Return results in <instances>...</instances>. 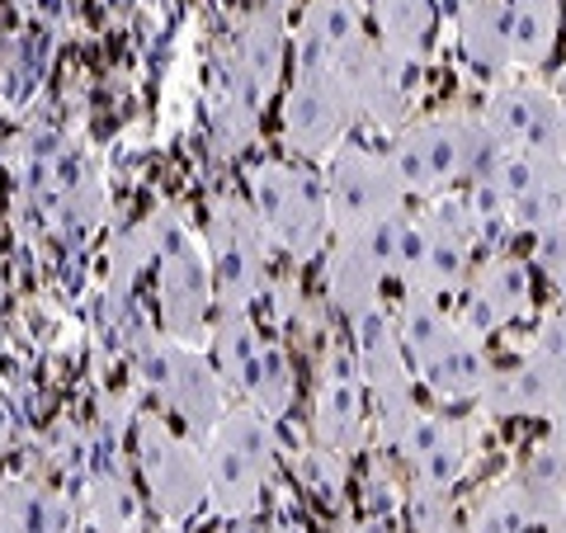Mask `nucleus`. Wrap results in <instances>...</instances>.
<instances>
[{
    "label": "nucleus",
    "mask_w": 566,
    "mask_h": 533,
    "mask_svg": "<svg viewBox=\"0 0 566 533\" xmlns=\"http://www.w3.org/2000/svg\"><path fill=\"white\" fill-rule=\"evenodd\" d=\"M322 180H326V208H331V237L359 232V227L387 222L411 208L392 161H387V147L378 151L349 137L340 151H331L322 161Z\"/></svg>",
    "instance_id": "nucleus-13"
},
{
    "label": "nucleus",
    "mask_w": 566,
    "mask_h": 533,
    "mask_svg": "<svg viewBox=\"0 0 566 533\" xmlns=\"http://www.w3.org/2000/svg\"><path fill=\"white\" fill-rule=\"evenodd\" d=\"M359 0H303L293 24V62L289 71H335L354 48L368 39Z\"/></svg>",
    "instance_id": "nucleus-21"
},
{
    "label": "nucleus",
    "mask_w": 566,
    "mask_h": 533,
    "mask_svg": "<svg viewBox=\"0 0 566 533\" xmlns=\"http://www.w3.org/2000/svg\"><path fill=\"white\" fill-rule=\"evenodd\" d=\"M312 435L331 458H345L368 435V387L359 378L349 345H335L316 378V406H312Z\"/></svg>",
    "instance_id": "nucleus-19"
},
{
    "label": "nucleus",
    "mask_w": 566,
    "mask_h": 533,
    "mask_svg": "<svg viewBox=\"0 0 566 533\" xmlns=\"http://www.w3.org/2000/svg\"><path fill=\"white\" fill-rule=\"evenodd\" d=\"M208 359L218 368L222 387L232 397H245L255 383V368H260V354H264V335L260 326L251 322V312L241 307H218L212 312V326H208Z\"/></svg>",
    "instance_id": "nucleus-23"
},
{
    "label": "nucleus",
    "mask_w": 566,
    "mask_h": 533,
    "mask_svg": "<svg viewBox=\"0 0 566 533\" xmlns=\"http://www.w3.org/2000/svg\"><path fill=\"white\" fill-rule=\"evenodd\" d=\"M71 514L62 495L29 482H6L0 487V533H66Z\"/></svg>",
    "instance_id": "nucleus-26"
},
{
    "label": "nucleus",
    "mask_w": 566,
    "mask_h": 533,
    "mask_svg": "<svg viewBox=\"0 0 566 533\" xmlns=\"http://www.w3.org/2000/svg\"><path fill=\"white\" fill-rule=\"evenodd\" d=\"M547 533H566V514H562V520H553V524H547Z\"/></svg>",
    "instance_id": "nucleus-32"
},
{
    "label": "nucleus",
    "mask_w": 566,
    "mask_h": 533,
    "mask_svg": "<svg viewBox=\"0 0 566 533\" xmlns=\"http://www.w3.org/2000/svg\"><path fill=\"white\" fill-rule=\"evenodd\" d=\"M208 468V514L218 520H251L260 510L270 477L279 463L274 420L255 406H227V416L212 425V435L199 443Z\"/></svg>",
    "instance_id": "nucleus-4"
},
{
    "label": "nucleus",
    "mask_w": 566,
    "mask_h": 533,
    "mask_svg": "<svg viewBox=\"0 0 566 533\" xmlns=\"http://www.w3.org/2000/svg\"><path fill=\"white\" fill-rule=\"evenodd\" d=\"M161 533H185V524H166V529H161Z\"/></svg>",
    "instance_id": "nucleus-33"
},
{
    "label": "nucleus",
    "mask_w": 566,
    "mask_h": 533,
    "mask_svg": "<svg viewBox=\"0 0 566 533\" xmlns=\"http://www.w3.org/2000/svg\"><path fill=\"white\" fill-rule=\"evenodd\" d=\"M203 255L212 270V297L218 307H241L251 312V302L264 293V279H270V241H264L255 212L245 199H222L208 203V227H203Z\"/></svg>",
    "instance_id": "nucleus-11"
},
{
    "label": "nucleus",
    "mask_w": 566,
    "mask_h": 533,
    "mask_svg": "<svg viewBox=\"0 0 566 533\" xmlns=\"http://www.w3.org/2000/svg\"><path fill=\"white\" fill-rule=\"evenodd\" d=\"M293 62V29L289 14H274L264 6H251L232 24V39H227V71L241 76L251 91L270 104L283 91V76H289Z\"/></svg>",
    "instance_id": "nucleus-20"
},
{
    "label": "nucleus",
    "mask_w": 566,
    "mask_h": 533,
    "mask_svg": "<svg viewBox=\"0 0 566 533\" xmlns=\"http://www.w3.org/2000/svg\"><path fill=\"white\" fill-rule=\"evenodd\" d=\"M91 520L99 533H137V501L123 468L114 463L91 468Z\"/></svg>",
    "instance_id": "nucleus-28"
},
{
    "label": "nucleus",
    "mask_w": 566,
    "mask_h": 533,
    "mask_svg": "<svg viewBox=\"0 0 566 533\" xmlns=\"http://www.w3.org/2000/svg\"><path fill=\"white\" fill-rule=\"evenodd\" d=\"M562 39V0H505V62L510 76H534Z\"/></svg>",
    "instance_id": "nucleus-24"
},
{
    "label": "nucleus",
    "mask_w": 566,
    "mask_h": 533,
    "mask_svg": "<svg viewBox=\"0 0 566 533\" xmlns=\"http://www.w3.org/2000/svg\"><path fill=\"white\" fill-rule=\"evenodd\" d=\"M354 123H359V104L340 71H289L279 100V142L293 161L322 166L349 142Z\"/></svg>",
    "instance_id": "nucleus-10"
},
{
    "label": "nucleus",
    "mask_w": 566,
    "mask_h": 533,
    "mask_svg": "<svg viewBox=\"0 0 566 533\" xmlns=\"http://www.w3.org/2000/svg\"><path fill=\"white\" fill-rule=\"evenodd\" d=\"M495 151L491 133L482 128L476 109H444L406 118L387 142V161H392L406 199H444L463 189Z\"/></svg>",
    "instance_id": "nucleus-1"
},
{
    "label": "nucleus",
    "mask_w": 566,
    "mask_h": 533,
    "mask_svg": "<svg viewBox=\"0 0 566 533\" xmlns=\"http://www.w3.org/2000/svg\"><path fill=\"white\" fill-rule=\"evenodd\" d=\"M482 128L491 133L495 147H520V151H562L566 156V128L562 109L547 81L534 76H501L486 85L482 100Z\"/></svg>",
    "instance_id": "nucleus-16"
},
{
    "label": "nucleus",
    "mask_w": 566,
    "mask_h": 533,
    "mask_svg": "<svg viewBox=\"0 0 566 533\" xmlns=\"http://www.w3.org/2000/svg\"><path fill=\"white\" fill-rule=\"evenodd\" d=\"M133 468L137 482L161 524H189L193 514L208 510V468L203 449L185 430L161 416L142 411L133 425Z\"/></svg>",
    "instance_id": "nucleus-7"
},
{
    "label": "nucleus",
    "mask_w": 566,
    "mask_h": 533,
    "mask_svg": "<svg viewBox=\"0 0 566 533\" xmlns=\"http://www.w3.org/2000/svg\"><path fill=\"white\" fill-rule=\"evenodd\" d=\"M251 6H264V10H274V14H293L303 0H251Z\"/></svg>",
    "instance_id": "nucleus-30"
},
{
    "label": "nucleus",
    "mask_w": 566,
    "mask_h": 533,
    "mask_svg": "<svg viewBox=\"0 0 566 533\" xmlns=\"http://www.w3.org/2000/svg\"><path fill=\"white\" fill-rule=\"evenodd\" d=\"M245 203H251L270 251L283 260L312 264L331 245V208H326L322 166L293 161V156L260 161L251 170V180H245Z\"/></svg>",
    "instance_id": "nucleus-2"
},
{
    "label": "nucleus",
    "mask_w": 566,
    "mask_h": 533,
    "mask_svg": "<svg viewBox=\"0 0 566 533\" xmlns=\"http://www.w3.org/2000/svg\"><path fill=\"white\" fill-rule=\"evenodd\" d=\"M212 312H218V297H212V270H208L203 241L180 218H170L166 241L156 251V316H161V335L185 345H203Z\"/></svg>",
    "instance_id": "nucleus-14"
},
{
    "label": "nucleus",
    "mask_w": 566,
    "mask_h": 533,
    "mask_svg": "<svg viewBox=\"0 0 566 533\" xmlns=\"http://www.w3.org/2000/svg\"><path fill=\"white\" fill-rule=\"evenodd\" d=\"M349 354L359 364V378L368 387V401L378 406L382 416V430L392 439L406 420L416 411V373L411 359H406V345H401V331H397V312L378 302L359 316H349Z\"/></svg>",
    "instance_id": "nucleus-15"
},
{
    "label": "nucleus",
    "mask_w": 566,
    "mask_h": 533,
    "mask_svg": "<svg viewBox=\"0 0 566 533\" xmlns=\"http://www.w3.org/2000/svg\"><path fill=\"white\" fill-rule=\"evenodd\" d=\"M133 364H137V383L156 401V411L175 430H185L193 443H203L212 435V425L232 406V393L222 387L203 345H185V341H170V335H147L133 349Z\"/></svg>",
    "instance_id": "nucleus-6"
},
{
    "label": "nucleus",
    "mask_w": 566,
    "mask_h": 533,
    "mask_svg": "<svg viewBox=\"0 0 566 533\" xmlns=\"http://www.w3.org/2000/svg\"><path fill=\"white\" fill-rule=\"evenodd\" d=\"M374 39L406 66H424L439 48V14L444 0H364Z\"/></svg>",
    "instance_id": "nucleus-22"
},
{
    "label": "nucleus",
    "mask_w": 566,
    "mask_h": 533,
    "mask_svg": "<svg viewBox=\"0 0 566 533\" xmlns=\"http://www.w3.org/2000/svg\"><path fill=\"white\" fill-rule=\"evenodd\" d=\"M293 397H297V378H293V359L289 349H283L279 341H264V354H260V368H255V383L251 393H245L241 401L255 406L260 416H270L274 425L293 411Z\"/></svg>",
    "instance_id": "nucleus-27"
},
{
    "label": "nucleus",
    "mask_w": 566,
    "mask_h": 533,
    "mask_svg": "<svg viewBox=\"0 0 566 533\" xmlns=\"http://www.w3.org/2000/svg\"><path fill=\"white\" fill-rule=\"evenodd\" d=\"M528 312H534V274H528V260L510 251H486V260H476L468 289L453 302V316L482 345L524 322Z\"/></svg>",
    "instance_id": "nucleus-17"
},
{
    "label": "nucleus",
    "mask_w": 566,
    "mask_h": 533,
    "mask_svg": "<svg viewBox=\"0 0 566 533\" xmlns=\"http://www.w3.org/2000/svg\"><path fill=\"white\" fill-rule=\"evenodd\" d=\"M387 443H397V453H406L416 491L453 495L463 487V477L472 472V430L458 416L420 411L416 406L411 420H406Z\"/></svg>",
    "instance_id": "nucleus-18"
},
{
    "label": "nucleus",
    "mask_w": 566,
    "mask_h": 533,
    "mask_svg": "<svg viewBox=\"0 0 566 533\" xmlns=\"http://www.w3.org/2000/svg\"><path fill=\"white\" fill-rule=\"evenodd\" d=\"M476 175L495 189L515 237H538L547 227L566 222V156L562 151L495 147Z\"/></svg>",
    "instance_id": "nucleus-12"
},
{
    "label": "nucleus",
    "mask_w": 566,
    "mask_h": 533,
    "mask_svg": "<svg viewBox=\"0 0 566 533\" xmlns=\"http://www.w3.org/2000/svg\"><path fill=\"white\" fill-rule=\"evenodd\" d=\"M476 406L491 420L505 416L553 420L566 411V307H553L543 316L515 364L491 368Z\"/></svg>",
    "instance_id": "nucleus-8"
},
{
    "label": "nucleus",
    "mask_w": 566,
    "mask_h": 533,
    "mask_svg": "<svg viewBox=\"0 0 566 533\" xmlns=\"http://www.w3.org/2000/svg\"><path fill=\"white\" fill-rule=\"evenodd\" d=\"M406 222H411V208L397 212V218H387V222L359 227V232H335L331 245L322 251L326 297L335 302V312H340L345 322L368 312V307H378V302H387V289L397 283Z\"/></svg>",
    "instance_id": "nucleus-9"
},
{
    "label": "nucleus",
    "mask_w": 566,
    "mask_h": 533,
    "mask_svg": "<svg viewBox=\"0 0 566 533\" xmlns=\"http://www.w3.org/2000/svg\"><path fill=\"white\" fill-rule=\"evenodd\" d=\"M397 331L406 345V359L420 387H430L439 401H476L491 378L486 345L458 322L444 302H397Z\"/></svg>",
    "instance_id": "nucleus-5"
},
{
    "label": "nucleus",
    "mask_w": 566,
    "mask_h": 533,
    "mask_svg": "<svg viewBox=\"0 0 566 533\" xmlns=\"http://www.w3.org/2000/svg\"><path fill=\"white\" fill-rule=\"evenodd\" d=\"M547 283H553V293H557V307H566V270H562V274H553Z\"/></svg>",
    "instance_id": "nucleus-31"
},
{
    "label": "nucleus",
    "mask_w": 566,
    "mask_h": 533,
    "mask_svg": "<svg viewBox=\"0 0 566 533\" xmlns=\"http://www.w3.org/2000/svg\"><path fill=\"white\" fill-rule=\"evenodd\" d=\"M449 20L463 62L482 81L510 76L505 62V0H449Z\"/></svg>",
    "instance_id": "nucleus-25"
},
{
    "label": "nucleus",
    "mask_w": 566,
    "mask_h": 533,
    "mask_svg": "<svg viewBox=\"0 0 566 533\" xmlns=\"http://www.w3.org/2000/svg\"><path fill=\"white\" fill-rule=\"evenodd\" d=\"M476 232L458 194L424 199L406 222V245L397 264V293L406 302H444L453 307L476 264Z\"/></svg>",
    "instance_id": "nucleus-3"
},
{
    "label": "nucleus",
    "mask_w": 566,
    "mask_h": 533,
    "mask_svg": "<svg viewBox=\"0 0 566 533\" xmlns=\"http://www.w3.org/2000/svg\"><path fill=\"white\" fill-rule=\"evenodd\" d=\"M553 95H557V109H562V128H566V62H562V71L553 76Z\"/></svg>",
    "instance_id": "nucleus-29"
}]
</instances>
